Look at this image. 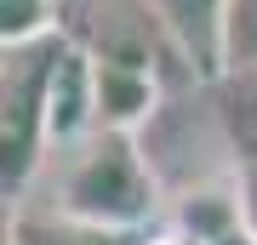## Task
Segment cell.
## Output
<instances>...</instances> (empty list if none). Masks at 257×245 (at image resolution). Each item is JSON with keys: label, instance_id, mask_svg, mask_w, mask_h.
Masks as SVG:
<instances>
[{"label": "cell", "instance_id": "cell-1", "mask_svg": "<svg viewBox=\"0 0 257 245\" xmlns=\"http://www.w3.org/2000/svg\"><path fill=\"white\" fill-rule=\"evenodd\" d=\"M57 211L97 228H138L160 211V182L149 171L143 148L132 131H92L86 143L63 148V171H57Z\"/></svg>", "mask_w": 257, "mask_h": 245}, {"label": "cell", "instance_id": "cell-2", "mask_svg": "<svg viewBox=\"0 0 257 245\" xmlns=\"http://www.w3.org/2000/svg\"><path fill=\"white\" fill-rule=\"evenodd\" d=\"M63 46H69L63 35H52L6 52V69H0V188H6V200L29 194V182L52 148L46 109H52V69Z\"/></svg>", "mask_w": 257, "mask_h": 245}, {"label": "cell", "instance_id": "cell-3", "mask_svg": "<svg viewBox=\"0 0 257 245\" xmlns=\"http://www.w3.org/2000/svg\"><path fill=\"white\" fill-rule=\"evenodd\" d=\"M57 18H63V35L86 57L138 63V69H155V74L166 69V57L183 63V52L160 29L149 0H57Z\"/></svg>", "mask_w": 257, "mask_h": 245}, {"label": "cell", "instance_id": "cell-4", "mask_svg": "<svg viewBox=\"0 0 257 245\" xmlns=\"http://www.w3.org/2000/svg\"><path fill=\"white\" fill-rule=\"evenodd\" d=\"M92 103H97V131H132L149 126L160 109V74L138 63H109L92 57Z\"/></svg>", "mask_w": 257, "mask_h": 245}, {"label": "cell", "instance_id": "cell-5", "mask_svg": "<svg viewBox=\"0 0 257 245\" xmlns=\"http://www.w3.org/2000/svg\"><path fill=\"white\" fill-rule=\"evenodd\" d=\"M149 6H155L160 29L172 35V46L183 52L189 74L217 80V69H223V12H229V0H149Z\"/></svg>", "mask_w": 257, "mask_h": 245}, {"label": "cell", "instance_id": "cell-6", "mask_svg": "<svg viewBox=\"0 0 257 245\" xmlns=\"http://www.w3.org/2000/svg\"><path fill=\"white\" fill-rule=\"evenodd\" d=\"M69 40V35H63ZM46 131H52V148H74L97 131V103H92V57L80 46H63L52 69V109H46Z\"/></svg>", "mask_w": 257, "mask_h": 245}, {"label": "cell", "instance_id": "cell-7", "mask_svg": "<svg viewBox=\"0 0 257 245\" xmlns=\"http://www.w3.org/2000/svg\"><path fill=\"white\" fill-rule=\"evenodd\" d=\"M211 114L234 165H257V69H234L211 80Z\"/></svg>", "mask_w": 257, "mask_h": 245}, {"label": "cell", "instance_id": "cell-8", "mask_svg": "<svg viewBox=\"0 0 257 245\" xmlns=\"http://www.w3.org/2000/svg\"><path fill=\"white\" fill-rule=\"evenodd\" d=\"M6 245H132V234L80 222L57 205H18L6 217Z\"/></svg>", "mask_w": 257, "mask_h": 245}, {"label": "cell", "instance_id": "cell-9", "mask_svg": "<svg viewBox=\"0 0 257 245\" xmlns=\"http://www.w3.org/2000/svg\"><path fill=\"white\" fill-rule=\"evenodd\" d=\"M52 35H63L57 0H0V46H6V52L52 40Z\"/></svg>", "mask_w": 257, "mask_h": 245}, {"label": "cell", "instance_id": "cell-10", "mask_svg": "<svg viewBox=\"0 0 257 245\" xmlns=\"http://www.w3.org/2000/svg\"><path fill=\"white\" fill-rule=\"evenodd\" d=\"M234 69H257V0H229V12H223V69L217 74H234Z\"/></svg>", "mask_w": 257, "mask_h": 245}, {"label": "cell", "instance_id": "cell-11", "mask_svg": "<svg viewBox=\"0 0 257 245\" xmlns=\"http://www.w3.org/2000/svg\"><path fill=\"white\" fill-rule=\"evenodd\" d=\"M234 205H240L246 245H257V165H234Z\"/></svg>", "mask_w": 257, "mask_h": 245}, {"label": "cell", "instance_id": "cell-12", "mask_svg": "<svg viewBox=\"0 0 257 245\" xmlns=\"http://www.w3.org/2000/svg\"><path fill=\"white\" fill-rule=\"evenodd\" d=\"M143 245H194L189 234H177V228H172V234H155V239H143Z\"/></svg>", "mask_w": 257, "mask_h": 245}]
</instances>
